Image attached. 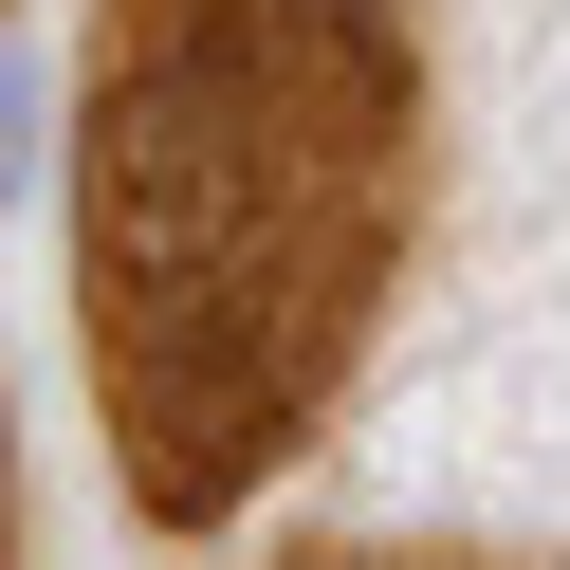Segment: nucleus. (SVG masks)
<instances>
[{"label":"nucleus","instance_id":"f257e3e1","mask_svg":"<svg viewBox=\"0 0 570 570\" xmlns=\"http://www.w3.org/2000/svg\"><path fill=\"white\" fill-rule=\"evenodd\" d=\"M19 111H38V92H19V56H0V203H19Z\"/></svg>","mask_w":570,"mask_h":570}]
</instances>
